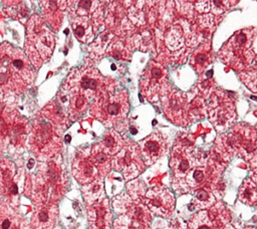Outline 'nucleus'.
<instances>
[{
	"label": "nucleus",
	"mask_w": 257,
	"mask_h": 229,
	"mask_svg": "<svg viewBox=\"0 0 257 229\" xmlns=\"http://www.w3.org/2000/svg\"><path fill=\"white\" fill-rule=\"evenodd\" d=\"M193 177H194V179H195L197 182H201V181L204 179V174H203L202 171L196 170V171L194 172V174H193Z\"/></svg>",
	"instance_id": "bb28decb"
},
{
	"label": "nucleus",
	"mask_w": 257,
	"mask_h": 229,
	"mask_svg": "<svg viewBox=\"0 0 257 229\" xmlns=\"http://www.w3.org/2000/svg\"><path fill=\"white\" fill-rule=\"evenodd\" d=\"M149 198V204L151 208L157 212V210L163 209L165 211V214L169 209L172 208V197L170 195L165 196V193H157V195H152L148 194Z\"/></svg>",
	"instance_id": "aec40b11"
},
{
	"label": "nucleus",
	"mask_w": 257,
	"mask_h": 229,
	"mask_svg": "<svg viewBox=\"0 0 257 229\" xmlns=\"http://www.w3.org/2000/svg\"><path fill=\"white\" fill-rule=\"evenodd\" d=\"M54 44V35L45 21L37 14L32 15L26 24L25 54L35 68L50 58Z\"/></svg>",
	"instance_id": "f03ea898"
},
{
	"label": "nucleus",
	"mask_w": 257,
	"mask_h": 229,
	"mask_svg": "<svg viewBox=\"0 0 257 229\" xmlns=\"http://www.w3.org/2000/svg\"><path fill=\"white\" fill-rule=\"evenodd\" d=\"M20 216L7 204H0V229H20Z\"/></svg>",
	"instance_id": "f3484780"
},
{
	"label": "nucleus",
	"mask_w": 257,
	"mask_h": 229,
	"mask_svg": "<svg viewBox=\"0 0 257 229\" xmlns=\"http://www.w3.org/2000/svg\"><path fill=\"white\" fill-rule=\"evenodd\" d=\"M197 229H210V228H209V226H207V225H201V226H199Z\"/></svg>",
	"instance_id": "cd10ccee"
},
{
	"label": "nucleus",
	"mask_w": 257,
	"mask_h": 229,
	"mask_svg": "<svg viewBox=\"0 0 257 229\" xmlns=\"http://www.w3.org/2000/svg\"><path fill=\"white\" fill-rule=\"evenodd\" d=\"M35 70L23 50L0 44V88L6 94H21L34 81Z\"/></svg>",
	"instance_id": "f257e3e1"
},
{
	"label": "nucleus",
	"mask_w": 257,
	"mask_h": 229,
	"mask_svg": "<svg viewBox=\"0 0 257 229\" xmlns=\"http://www.w3.org/2000/svg\"><path fill=\"white\" fill-rule=\"evenodd\" d=\"M29 148L39 160L48 161L61 152L62 142L54 127L47 120L37 118L31 129Z\"/></svg>",
	"instance_id": "7ed1b4c3"
},
{
	"label": "nucleus",
	"mask_w": 257,
	"mask_h": 229,
	"mask_svg": "<svg viewBox=\"0 0 257 229\" xmlns=\"http://www.w3.org/2000/svg\"><path fill=\"white\" fill-rule=\"evenodd\" d=\"M195 62L198 65V70L199 67H205L209 64V54L205 52H200L195 56Z\"/></svg>",
	"instance_id": "b1692460"
},
{
	"label": "nucleus",
	"mask_w": 257,
	"mask_h": 229,
	"mask_svg": "<svg viewBox=\"0 0 257 229\" xmlns=\"http://www.w3.org/2000/svg\"><path fill=\"white\" fill-rule=\"evenodd\" d=\"M1 101H2V89L0 88V103H1Z\"/></svg>",
	"instance_id": "c85d7f7f"
},
{
	"label": "nucleus",
	"mask_w": 257,
	"mask_h": 229,
	"mask_svg": "<svg viewBox=\"0 0 257 229\" xmlns=\"http://www.w3.org/2000/svg\"><path fill=\"white\" fill-rule=\"evenodd\" d=\"M15 174L14 164L9 160H2L0 163V197L6 202L17 196V186L13 181Z\"/></svg>",
	"instance_id": "1a4fd4ad"
},
{
	"label": "nucleus",
	"mask_w": 257,
	"mask_h": 229,
	"mask_svg": "<svg viewBox=\"0 0 257 229\" xmlns=\"http://www.w3.org/2000/svg\"><path fill=\"white\" fill-rule=\"evenodd\" d=\"M209 194L207 191L205 190H199L196 194V198L199 200V201H207L209 199Z\"/></svg>",
	"instance_id": "a878e982"
},
{
	"label": "nucleus",
	"mask_w": 257,
	"mask_h": 229,
	"mask_svg": "<svg viewBox=\"0 0 257 229\" xmlns=\"http://www.w3.org/2000/svg\"><path fill=\"white\" fill-rule=\"evenodd\" d=\"M190 168V165H189V162L187 159H182L179 161V164H178V169L180 172L184 173L186 171H188Z\"/></svg>",
	"instance_id": "393cba45"
},
{
	"label": "nucleus",
	"mask_w": 257,
	"mask_h": 229,
	"mask_svg": "<svg viewBox=\"0 0 257 229\" xmlns=\"http://www.w3.org/2000/svg\"><path fill=\"white\" fill-rule=\"evenodd\" d=\"M41 116L47 120L56 130L57 134L60 135L70 125V118L64 105L56 98L49 101L40 111Z\"/></svg>",
	"instance_id": "0eeeda50"
},
{
	"label": "nucleus",
	"mask_w": 257,
	"mask_h": 229,
	"mask_svg": "<svg viewBox=\"0 0 257 229\" xmlns=\"http://www.w3.org/2000/svg\"><path fill=\"white\" fill-rule=\"evenodd\" d=\"M99 146L107 155L114 154L121 147V139L116 133L110 131L104 135L102 142L99 144Z\"/></svg>",
	"instance_id": "6ab92c4d"
},
{
	"label": "nucleus",
	"mask_w": 257,
	"mask_h": 229,
	"mask_svg": "<svg viewBox=\"0 0 257 229\" xmlns=\"http://www.w3.org/2000/svg\"><path fill=\"white\" fill-rule=\"evenodd\" d=\"M71 28L74 36L81 42L87 43L93 38L92 22L88 16H74L71 19Z\"/></svg>",
	"instance_id": "2eb2a0df"
},
{
	"label": "nucleus",
	"mask_w": 257,
	"mask_h": 229,
	"mask_svg": "<svg viewBox=\"0 0 257 229\" xmlns=\"http://www.w3.org/2000/svg\"><path fill=\"white\" fill-rule=\"evenodd\" d=\"M57 229H62V228H57Z\"/></svg>",
	"instance_id": "c756f323"
},
{
	"label": "nucleus",
	"mask_w": 257,
	"mask_h": 229,
	"mask_svg": "<svg viewBox=\"0 0 257 229\" xmlns=\"http://www.w3.org/2000/svg\"><path fill=\"white\" fill-rule=\"evenodd\" d=\"M29 130V124L25 119L20 118L19 120L10 124L8 129V134L10 138V142L14 146H21L26 139L27 133Z\"/></svg>",
	"instance_id": "dca6fc26"
},
{
	"label": "nucleus",
	"mask_w": 257,
	"mask_h": 229,
	"mask_svg": "<svg viewBox=\"0 0 257 229\" xmlns=\"http://www.w3.org/2000/svg\"><path fill=\"white\" fill-rule=\"evenodd\" d=\"M58 216V208L54 203L39 204L31 217L33 229H53Z\"/></svg>",
	"instance_id": "6e6552de"
},
{
	"label": "nucleus",
	"mask_w": 257,
	"mask_h": 229,
	"mask_svg": "<svg viewBox=\"0 0 257 229\" xmlns=\"http://www.w3.org/2000/svg\"><path fill=\"white\" fill-rule=\"evenodd\" d=\"M90 160L92 161L93 165L99 171L101 174H105L108 169H109V164H108V156L103 150L100 148L99 144L93 146L91 149V154H90Z\"/></svg>",
	"instance_id": "a211bd4d"
},
{
	"label": "nucleus",
	"mask_w": 257,
	"mask_h": 229,
	"mask_svg": "<svg viewBox=\"0 0 257 229\" xmlns=\"http://www.w3.org/2000/svg\"><path fill=\"white\" fill-rule=\"evenodd\" d=\"M99 190H100V185L95 184L93 182L90 183L89 187H88V191L87 192L83 191V195H84L85 200L88 201V202H92L93 200H95L97 198Z\"/></svg>",
	"instance_id": "4be33fe9"
},
{
	"label": "nucleus",
	"mask_w": 257,
	"mask_h": 229,
	"mask_svg": "<svg viewBox=\"0 0 257 229\" xmlns=\"http://www.w3.org/2000/svg\"><path fill=\"white\" fill-rule=\"evenodd\" d=\"M164 81V72L163 69L155 64H152L145 76L142 79V89L145 95H147L149 98H151L152 95H154L156 92L159 91V87L161 83Z\"/></svg>",
	"instance_id": "f8f14e48"
},
{
	"label": "nucleus",
	"mask_w": 257,
	"mask_h": 229,
	"mask_svg": "<svg viewBox=\"0 0 257 229\" xmlns=\"http://www.w3.org/2000/svg\"><path fill=\"white\" fill-rule=\"evenodd\" d=\"M42 13L45 21L54 29L58 30L67 7V1H41Z\"/></svg>",
	"instance_id": "9b49d317"
},
{
	"label": "nucleus",
	"mask_w": 257,
	"mask_h": 229,
	"mask_svg": "<svg viewBox=\"0 0 257 229\" xmlns=\"http://www.w3.org/2000/svg\"><path fill=\"white\" fill-rule=\"evenodd\" d=\"M72 173L74 178L80 184H90L96 178L97 169L93 165L90 158L79 155L73 160Z\"/></svg>",
	"instance_id": "9d476101"
},
{
	"label": "nucleus",
	"mask_w": 257,
	"mask_h": 229,
	"mask_svg": "<svg viewBox=\"0 0 257 229\" xmlns=\"http://www.w3.org/2000/svg\"><path fill=\"white\" fill-rule=\"evenodd\" d=\"M165 140L161 135L153 134L148 137L142 144V153L145 159L149 162H154L165 152Z\"/></svg>",
	"instance_id": "4468645a"
},
{
	"label": "nucleus",
	"mask_w": 257,
	"mask_h": 229,
	"mask_svg": "<svg viewBox=\"0 0 257 229\" xmlns=\"http://www.w3.org/2000/svg\"><path fill=\"white\" fill-rule=\"evenodd\" d=\"M183 110V99L180 94H172L171 98L167 102V113L171 118V120H175L176 118L182 117Z\"/></svg>",
	"instance_id": "412c9836"
},
{
	"label": "nucleus",
	"mask_w": 257,
	"mask_h": 229,
	"mask_svg": "<svg viewBox=\"0 0 257 229\" xmlns=\"http://www.w3.org/2000/svg\"><path fill=\"white\" fill-rule=\"evenodd\" d=\"M106 87L105 79L97 69L80 67L70 72L62 85V90L78 92L90 100L106 94Z\"/></svg>",
	"instance_id": "20e7f679"
},
{
	"label": "nucleus",
	"mask_w": 257,
	"mask_h": 229,
	"mask_svg": "<svg viewBox=\"0 0 257 229\" xmlns=\"http://www.w3.org/2000/svg\"><path fill=\"white\" fill-rule=\"evenodd\" d=\"M128 109L127 94L125 90L114 94H103L95 98L90 106L91 114L103 124L110 126L121 121Z\"/></svg>",
	"instance_id": "39448f33"
},
{
	"label": "nucleus",
	"mask_w": 257,
	"mask_h": 229,
	"mask_svg": "<svg viewBox=\"0 0 257 229\" xmlns=\"http://www.w3.org/2000/svg\"><path fill=\"white\" fill-rule=\"evenodd\" d=\"M253 32H255L254 29H243L236 33L224 46L220 55L227 63L232 65L241 64L242 66L250 63L252 59L251 45L254 40Z\"/></svg>",
	"instance_id": "423d86ee"
},
{
	"label": "nucleus",
	"mask_w": 257,
	"mask_h": 229,
	"mask_svg": "<svg viewBox=\"0 0 257 229\" xmlns=\"http://www.w3.org/2000/svg\"><path fill=\"white\" fill-rule=\"evenodd\" d=\"M63 92H64L63 96L61 95H58V96L68 102L67 112L70 120L78 119L86 110L89 100L84 95L78 92H65V91Z\"/></svg>",
	"instance_id": "ddd939ff"
},
{
	"label": "nucleus",
	"mask_w": 257,
	"mask_h": 229,
	"mask_svg": "<svg viewBox=\"0 0 257 229\" xmlns=\"http://www.w3.org/2000/svg\"><path fill=\"white\" fill-rule=\"evenodd\" d=\"M243 77V80L248 87L254 91H257V71L246 72Z\"/></svg>",
	"instance_id": "5701e85b"
}]
</instances>
